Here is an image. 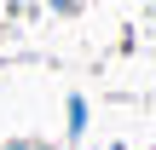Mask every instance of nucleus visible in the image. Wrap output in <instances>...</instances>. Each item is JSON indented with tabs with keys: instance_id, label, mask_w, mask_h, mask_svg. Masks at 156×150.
<instances>
[{
	"instance_id": "1",
	"label": "nucleus",
	"mask_w": 156,
	"mask_h": 150,
	"mask_svg": "<svg viewBox=\"0 0 156 150\" xmlns=\"http://www.w3.org/2000/svg\"><path fill=\"white\" fill-rule=\"evenodd\" d=\"M29 150H52V145H29Z\"/></svg>"
}]
</instances>
